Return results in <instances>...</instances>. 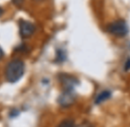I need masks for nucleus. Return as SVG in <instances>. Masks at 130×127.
Wrapping results in <instances>:
<instances>
[{
    "label": "nucleus",
    "mask_w": 130,
    "mask_h": 127,
    "mask_svg": "<svg viewBox=\"0 0 130 127\" xmlns=\"http://www.w3.org/2000/svg\"><path fill=\"white\" fill-rule=\"evenodd\" d=\"M25 65L21 60H13L5 69V78L9 83H16L24 75Z\"/></svg>",
    "instance_id": "nucleus-1"
},
{
    "label": "nucleus",
    "mask_w": 130,
    "mask_h": 127,
    "mask_svg": "<svg viewBox=\"0 0 130 127\" xmlns=\"http://www.w3.org/2000/svg\"><path fill=\"white\" fill-rule=\"evenodd\" d=\"M107 30L110 34L115 36H125L128 33V27L127 23L122 20L113 21L107 27Z\"/></svg>",
    "instance_id": "nucleus-2"
},
{
    "label": "nucleus",
    "mask_w": 130,
    "mask_h": 127,
    "mask_svg": "<svg viewBox=\"0 0 130 127\" xmlns=\"http://www.w3.org/2000/svg\"><path fill=\"white\" fill-rule=\"evenodd\" d=\"M36 30V28L33 23L30 21L21 20L20 21V34L22 38L29 37L33 35V33Z\"/></svg>",
    "instance_id": "nucleus-3"
},
{
    "label": "nucleus",
    "mask_w": 130,
    "mask_h": 127,
    "mask_svg": "<svg viewBox=\"0 0 130 127\" xmlns=\"http://www.w3.org/2000/svg\"><path fill=\"white\" fill-rule=\"evenodd\" d=\"M74 100V95L73 93V90H66L58 99V102L61 106L67 107L71 105Z\"/></svg>",
    "instance_id": "nucleus-4"
},
{
    "label": "nucleus",
    "mask_w": 130,
    "mask_h": 127,
    "mask_svg": "<svg viewBox=\"0 0 130 127\" xmlns=\"http://www.w3.org/2000/svg\"><path fill=\"white\" fill-rule=\"evenodd\" d=\"M61 82L63 83L66 90H73V87L75 84L76 80L74 77L64 75V76L61 77Z\"/></svg>",
    "instance_id": "nucleus-5"
},
{
    "label": "nucleus",
    "mask_w": 130,
    "mask_h": 127,
    "mask_svg": "<svg viewBox=\"0 0 130 127\" xmlns=\"http://www.w3.org/2000/svg\"><path fill=\"white\" fill-rule=\"evenodd\" d=\"M111 97V92L109 91H104L102 93H100L99 94L96 96V104H100V103L105 101L106 100Z\"/></svg>",
    "instance_id": "nucleus-6"
},
{
    "label": "nucleus",
    "mask_w": 130,
    "mask_h": 127,
    "mask_svg": "<svg viewBox=\"0 0 130 127\" xmlns=\"http://www.w3.org/2000/svg\"><path fill=\"white\" fill-rule=\"evenodd\" d=\"M58 127H74V123L73 120L67 119V120L62 121V122L58 125Z\"/></svg>",
    "instance_id": "nucleus-7"
},
{
    "label": "nucleus",
    "mask_w": 130,
    "mask_h": 127,
    "mask_svg": "<svg viewBox=\"0 0 130 127\" xmlns=\"http://www.w3.org/2000/svg\"><path fill=\"white\" fill-rule=\"evenodd\" d=\"M125 69L126 70H128V69H130V59H128V60H127V62H126Z\"/></svg>",
    "instance_id": "nucleus-8"
},
{
    "label": "nucleus",
    "mask_w": 130,
    "mask_h": 127,
    "mask_svg": "<svg viewBox=\"0 0 130 127\" xmlns=\"http://www.w3.org/2000/svg\"><path fill=\"white\" fill-rule=\"evenodd\" d=\"M12 2H13L16 5H21V4L23 3V0H12Z\"/></svg>",
    "instance_id": "nucleus-9"
},
{
    "label": "nucleus",
    "mask_w": 130,
    "mask_h": 127,
    "mask_svg": "<svg viewBox=\"0 0 130 127\" xmlns=\"http://www.w3.org/2000/svg\"><path fill=\"white\" fill-rule=\"evenodd\" d=\"M3 56H4V51L2 50V48L0 47V60L3 58Z\"/></svg>",
    "instance_id": "nucleus-10"
},
{
    "label": "nucleus",
    "mask_w": 130,
    "mask_h": 127,
    "mask_svg": "<svg viewBox=\"0 0 130 127\" xmlns=\"http://www.w3.org/2000/svg\"><path fill=\"white\" fill-rule=\"evenodd\" d=\"M80 127H90V126H89V124H82Z\"/></svg>",
    "instance_id": "nucleus-11"
},
{
    "label": "nucleus",
    "mask_w": 130,
    "mask_h": 127,
    "mask_svg": "<svg viewBox=\"0 0 130 127\" xmlns=\"http://www.w3.org/2000/svg\"><path fill=\"white\" fill-rule=\"evenodd\" d=\"M4 14V10H3V8L2 7H0V16H2V14Z\"/></svg>",
    "instance_id": "nucleus-12"
},
{
    "label": "nucleus",
    "mask_w": 130,
    "mask_h": 127,
    "mask_svg": "<svg viewBox=\"0 0 130 127\" xmlns=\"http://www.w3.org/2000/svg\"><path fill=\"white\" fill-rule=\"evenodd\" d=\"M33 1H36V2H42V1H43V0H33Z\"/></svg>",
    "instance_id": "nucleus-13"
}]
</instances>
